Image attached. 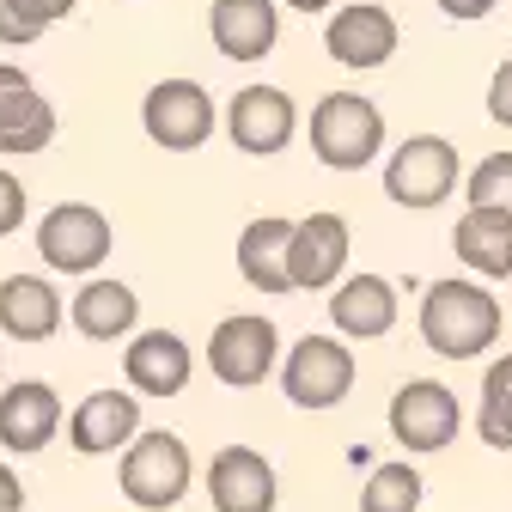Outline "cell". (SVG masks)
<instances>
[{
    "instance_id": "1",
    "label": "cell",
    "mask_w": 512,
    "mask_h": 512,
    "mask_svg": "<svg viewBox=\"0 0 512 512\" xmlns=\"http://www.w3.org/2000/svg\"><path fill=\"white\" fill-rule=\"evenodd\" d=\"M421 342L439 360H476L500 342V299L482 281H433L421 293Z\"/></svg>"
},
{
    "instance_id": "2",
    "label": "cell",
    "mask_w": 512,
    "mask_h": 512,
    "mask_svg": "<svg viewBox=\"0 0 512 512\" xmlns=\"http://www.w3.org/2000/svg\"><path fill=\"white\" fill-rule=\"evenodd\" d=\"M189 476H196V464H189V445L165 427H141L135 439L122 445V500L141 506V512H171L183 494H189Z\"/></svg>"
},
{
    "instance_id": "3",
    "label": "cell",
    "mask_w": 512,
    "mask_h": 512,
    "mask_svg": "<svg viewBox=\"0 0 512 512\" xmlns=\"http://www.w3.org/2000/svg\"><path fill=\"white\" fill-rule=\"evenodd\" d=\"M384 147V110L360 92H324L311 104V153L330 171H366Z\"/></svg>"
},
{
    "instance_id": "4",
    "label": "cell",
    "mask_w": 512,
    "mask_h": 512,
    "mask_svg": "<svg viewBox=\"0 0 512 512\" xmlns=\"http://www.w3.org/2000/svg\"><path fill=\"white\" fill-rule=\"evenodd\" d=\"M110 250H116V232L92 202H55L37 226V256L55 275H98L110 263Z\"/></svg>"
},
{
    "instance_id": "5",
    "label": "cell",
    "mask_w": 512,
    "mask_h": 512,
    "mask_svg": "<svg viewBox=\"0 0 512 512\" xmlns=\"http://www.w3.org/2000/svg\"><path fill=\"white\" fill-rule=\"evenodd\" d=\"M458 177H464V165H458V147L452 141L409 135L391 153V165H384V196H391L397 208H409V214H427V208H439L458 189Z\"/></svg>"
},
{
    "instance_id": "6",
    "label": "cell",
    "mask_w": 512,
    "mask_h": 512,
    "mask_svg": "<svg viewBox=\"0 0 512 512\" xmlns=\"http://www.w3.org/2000/svg\"><path fill=\"white\" fill-rule=\"evenodd\" d=\"M281 391L293 409H311V415H324L336 403H348L354 391V354L342 336H305L287 348L281 360Z\"/></svg>"
},
{
    "instance_id": "7",
    "label": "cell",
    "mask_w": 512,
    "mask_h": 512,
    "mask_svg": "<svg viewBox=\"0 0 512 512\" xmlns=\"http://www.w3.org/2000/svg\"><path fill=\"white\" fill-rule=\"evenodd\" d=\"M464 427V409L458 397L445 391L439 378H409L403 391L391 397V433L409 458H427V452H445Z\"/></svg>"
},
{
    "instance_id": "8",
    "label": "cell",
    "mask_w": 512,
    "mask_h": 512,
    "mask_svg": "<svg viewBox=\"0 0 512 512\" xmlns=\"http://www.w3.org/2000/svg\"><path fill=\"white\" fill-rule=\"evenodd\" d=\"M141 128L153 135V147L165 153H196L214 135V98L196 80H159L141 98Z\"/></svg>"
},
{
    "instance_id": "9",
    "label": "cell",
    "mask_w": 512,
    "mask_h": 512,
    "mask_svg": "<svg viewBox=\"0 0 512 512\" xmlns=\"http://www.w3.org/2000/svg\"><path fill=\"white\" fill-rule=\"evenodd\" d=\"M348 250H354V232L342 214H311V220H293L287 232V287L293 293H324L348 275Z\"/></svg>"
},
{
    "instance_id": "10",
    "label": "cell",
    "mask_w": 512,
    "mask_h": 512,
    "mask_svg": "<svg viewBox=\"0 0 512 512\" xmlns=\"http://www.w3.org/2000/svg\"><path fill=\"white\" fill-rule=\"evenodd\" d=\"M226 135H232V147L250 153V159H275V153H287L293 135H299V110H293V98H287L281 86H244V92L226 104Z\"/></svg>"
},
{
    "instance_id": "11",
    "label": "cell",
    "mask_w": 512,
    "mask_h": 512,
    "mask_svg": "<svg viewBox=\"0 0 512 512\" xmlns=\"http://www.w3.org/2000/svg\"><path fill=\"white\" fill-rule=\"evenodd\" d=\"M275 354H281V330L269 324V317H226V324L214 330L208 342V366L220 384H232V391H250V384H263L275 372Z\"/></svg>"
},
{
    "instance_id": "12",
    "label": "cell",
    "mask_w": 512,
    "mask_h": 512,
    "mask_svg": "<svg viewBox=\"0 0 512 512\" xmlns=\"http://www.w3.org/2000/svg\"><path fill=\"white\" fill-rule=\"evenodd\" d=\"M403 31H397V13L391 7H378V0H354V7H342L324 31V49L336 68H354V74H372L384 68V61L397 55Z\"/></svg>"
},
{
    "instance_id": "13",
    "label": "cell",
    "mask_w": 512,
    "mask_h": 512,
    "mask_svg": "<svg viewBox=\"0 0 512 512\" xmlns=\"http://www.w3.org/2000/svg\"><path fill=\"white\" fill-rule=\"evenodd\" d=\"M208 494H214V512H275L281 482L256 445H220L208 464Z\"/></svg>"
},
{
    "instance_id": "14",
    "label": "cell",
    "mask_w": 512,
    "mask_h": 512,
    "mask_svg": "<svg viewBox=\"0 0 512 512\" xmlns=\"http://www.w3.org/2000/svg\"><path fill=\"white\" fill-rule=\"evenodd\" d=\"M61 421H68V445L80 458H104V452H122L141 433V403H135V391H92Z\"/></svg>"
},
{
    "instance_id": "15",
    "label": "cell",
    "mask_w": 512,
    "mask_h": 512,
    "mask_svg": "<svg viewBox=\"0 0 512 512\" xmlns=\"http://www.w3.org/2000/svg\"><path fill=\"white\" fill-rule=\"evenodd\" d=\"M55 141V104L31 86L25 68L0 61V153H43Z\"/></svg>"
},
{
    "instance_id": "16",
    "label": "cell",
    "mask_w": 512,
    "mask_h": 512,
    "mask_svg": "<svg viewBox=\"0 0 512 512\" xmlns=\"http://www.w3.org/2000/svg\"><path fill=\"white\" fill-rule=\"evenodd\" d=\"M55 433H61V397L43 378H19L13 391H0V445H7V452L31 458Z\"/></svg>"
},
{
    "instance_id": "17",
    "label": "cell",
    "mask_w": 512,
    "mask_h": 512,
    "mask_svg": "<svg viewBox=\"0 0 512 512\" xmlns=\"http://www.w3.org/2000/svg\"><path fill=\"white\" fill-rule=\"evenodd\" d=\"M330 324L342 330V342H378L397 324V287L384 275H348L330 287Z\"/></svg>"
},
{
    "instance_id": "18",
    "label": "cell",
    "mask_w": 512,
    "mask_h": 512,
    "mask_svg": "<svg viewBox=\"0 0 512 512\" xmlns=\"http://www.w3.org/2000/svg\"><path fill=\"white\" fill-rule=\"evenodd\" d=\"M122 372H128V391H135V397H183V384H189V342L171 336V330H141V336H128Z\"/></svg>"
},
{
    "instance_id": "19",
    "label": "cell",
    "mask_w": 512,
    "mask_h": 512,
    "mask_svg": "<svg viewBox=\"0 0 512 512\" xmlns=\"http://www.w3.org/2000/svg\"><path fill=\"white\" fill-rule=\"evenodd\" d=\"M208 31L226 61H263L281 43V13L275 0H214Z\"/></svg>"
},
{
    "instance_id": "20",
    "label": "cell",
    "mask_w": 512,
    "mask_h": 512,
    "mask_svg": "<svg viewBox=\"0 0 512 512\" xmlns=\"http://www.w3.org/2000/svg\"><path fill=\"white\" fill-rule=\"evenodd\" d=\"M68 317H74V330L86 342H116V336H128L141 324V299H135V287L116 281V275H92V281H80Z\"/></svg>"
},
{
    "instance_id": "21",
    "label": "cell",
    "mask_w": 512,
    "mask_h": 512,
    "mask_svg": "<svg viewBox=\"0 0 512 512\" xmlns=\"http://www.w3.org/2000/svg\"><path fill=\"white\" fill-rule=\"evenodd\" d=\"M0 330L13 342H49L61 330V293L43 275H7L0 281Z\"/></svg>"
},
{
    "instance_id": "22",
    "label": "cell",
    "mask_w": 512,
    "mask_h": 512,
    "mask_svg": "<svg viewBox=\"0 0 512 512\" xmlns=\"http://www.w3.org/2000/svg\"><path fill=\"white\" fill-rule=\"evenodd\" d=\"M452 250L458 263L482 281H506L512 275V214H494V208H470L458 226H452Z\"/></svg>"
},
{
    "instance_id": "23",
    "label": "cell",
    "mask_w": 512,
    "mask_h": 512,
    "mask_svg": "<svg viewBox=\"0 0 512 512\" xmlns=\"http://www.w3.org/2000/svg\"><path fill=\"white\" fill-rule=\"evenodd\" d=\"M287 232H293V220H275V214L244 226V238H238V275L256 293H293L287 287Z\"/></svg>"
},
{
    "instance_id": "24",
    "label": "cell",
    "mask_w": 512,
    "mask_h": 512,
    "mask_svg": "<svg viewBox=\"0 0 512 512\" xmlns=\"http://www.w3.org/2000/svg\"><path fill=\"white\" fill-rule=\"evenodd\" d=\"M421 506V470L409 464H378L360 488V512H415Z\"/></svg>"
},
{
    "instance_id": "25",
    "label": "cell",
    "mask_w": 512,
    "mask_h": 512,
    "mask_svg": "<svg viewBox=\"0 0 512 512\" xmlns=\"http://www.w3.org/2000/svg\"><path fill=\"white\" fill-rule=\"evenodd\" d=\"M74 0H0V43H37L55 19H68Z\"/></svg>"
},
{
    "instance_id": "26",
    "label": "cell",
    "mask_w": 512,
    "mask_h": 512,
    "mask_svg": "<svg viewBox=\"0 0 512 512\" xmlns=\"http://www.w3.org/2000/svg\"><path fill=\"white\" fill-rule=\"evenodd\" d=\"M464 196L470 208H494V214H512V153H488L464 171Z\"/></svg>"
},
{
    "instance_id": "27",
    "label": "cell",
    "mask_w": 512,
    "mask_h": 512,
    "mask_svg": "<svg viewBox=\"0 0 512 512\" xmlns=\"http://www.w3.org/2000/svg\"><path fill=\"white\" fill-rule=\"evenodd\" d=\"M476 433L494 445V452H512V391H482Z\"/></svg>"
},
{
    "instance_id": "28",
    "label": "cell",
    "mask_w": 512,
    "mask_h": 512,
    "mask_svg": "<svg viewBox=\"0 0 512 512\" xmlns=\"http://www.w3.org/2000/svg\"><path fill=\"white\" fill-rule=\"evenodd\" d=\"M25 226V183L13 171H0V238Z\"/></svg>"
},
{
    "instance_id": "29",
    "label": "cell",
    "mask_w": 512,
    "mask_h": 512,
    "mask_svg": "<svg viewBox=\"0 0 512 512\" xmlns=\"http://www.w3.org/2000/svg\"><path fill=\"white\" fill-rule=\"evenodd\" d=\"M488 116L500 122V128H512V55L494 68V80H488Z\"/></svg>"
},
{
    "instance_id": "30",
    "label": "cell",
    "mask_w": 512,
    "mask_h": 512,
    "mask_svg": "<svg viewBox=\"0 0 512 512\" xmlns=\"http://www.w3.org/2000/svg\"><path fill=\"white\" fill-rule=\"evenodd\" d=\"M433 7L445 13V19H458V25H476V19H488L500 0H433Z\"/></svg>"
},
{
    "instance_id": "31",
    "label": "cell",
    "mask_w": 512,
    "mask_h": 512,
    "mask_svg": "<svg viewBox=\"0 0 512 512\" xmlns=\"http://www.w3.org/2000/svg\"><path fill=\"white\" fill-rule=\"evenodd\" d=\"M0 512H25V482L19 470H7V458H0Z\"/></svg>"
},
{
    "instance_id": "32",
    "label": "cell",
    "mask_w": 512,
    "mask_h": 512,
    "mask_svg": "<svg viewBox=\"0 0 512 512\" xmlns=\"http://www.w3.org/2000/svg\"><path fill=\"white\" fill-rule=\"evenodd\" d=\"M287 7H293V13H330L336 0H287Z\"/></svg>"
}]
</instances>
